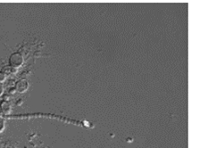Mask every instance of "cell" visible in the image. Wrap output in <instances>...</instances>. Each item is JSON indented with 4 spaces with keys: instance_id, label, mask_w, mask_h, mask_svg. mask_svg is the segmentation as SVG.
I'll use <instances>...</instances> for the list:
<instances>
[{
    "instance_id": "5",
    "label": "cell",
    "mask_w": 208,
    "mask_h": 148,
    "mask_svg": "<svg viewBox=\"0 0 208 148\" xmlns=\"http://www.w3.org/2000/svg\"><path fill=\"white\" fill-rule=\"evenodd\" d=\"M6 80H7V75L4 72H0V83H3Z\"/></svg>"
},
{
    "instance_id": "2",
    "label": "cell",
    "mask_w": 208,
    "mask_h": 148,
    "mask_svg": "<svg viewBox=\"0 0 208 148\" xmlns=\"http://www.w3.org/2000/svg\"><path fill=\"white\" fill-rule=\"evenodd\" d=\"M29 88V83L25 80H21L15 84V90H17L20 93L25 92Z\"/></svg>"
},
{
    "instance_id": "1",
    "label": "cell",
    "mask_w": 208,
    "mask_h": 148,
    "mask_svg": "<svg viewBox=\"0 0 208 148\" xmlns=\"http://www.w3.org/2000/svg\"><path fill=\"white\" fill-rule=\"evenodd\" d=\"M23 63V57L20 53H14L10 55V58H9V66H11L14 69L20 67L21 66V64Z\"/></svg>"
},
{
    "instance_id": "4",
    "label": "cell",
    "mask_w": 208,
    "mask_h": 148,
    "mask_svg": "<svg viewBox=\"0 0 208 148\" xmlns=\"http://www.w3.org/2000/svg\"><path fill=\"white\" fill-rule=\"evenodd\" d=\"M13 72H15V69L14 68H12L11 66H7V67H5L3 69V71H2V72H4V73L6 74H9V73H12Z\"/></svg>"
},
{
    "instance_id": "6",
    "label": "cell",
    "mask_w": 208,
    "mask_h": 148,
    "mask_svg": "<svg viewBox=\"0 0 208 148\" xmlns=\"http://www.w3.org/2000/svg\"><path fill=\"white\" fill-rule=\"evenodd\" d=\"M4 128H5V121L4 119L0 118V132L4 129Z\"/></svg>"
},
{
    "instance_id": "7",
    "label": "cell",
    "mask_w": 208,
    "mask_h": 148,
    "mask_svg": "<svg viewBox=\"0 0 208 148\" xmlns=\"http://www.w3.org/2000/svg\"><path fill=\"white\" fill-rule=\"evenodd\" d=\"M3 93H4V88H3L2 83H0V95H2Z\"/></svg>"
},
{
    "instance_id": "3",
    "label": "cell",
    "mask_w": 208,
    "mask_h": 148,
    "mask_svg": "<svg viewBox=\"0 0 208 148\" xmlns=\"http://www.w3.org/2000/svg\"><path fill=\"white\" fill-rule=\"evenodd\" d=\"M0 108H1V111H2L4 113H9L10 111H11V105H10V104L7 101H6V100L1 102Z\"/></svg>"
}]
</instances>
